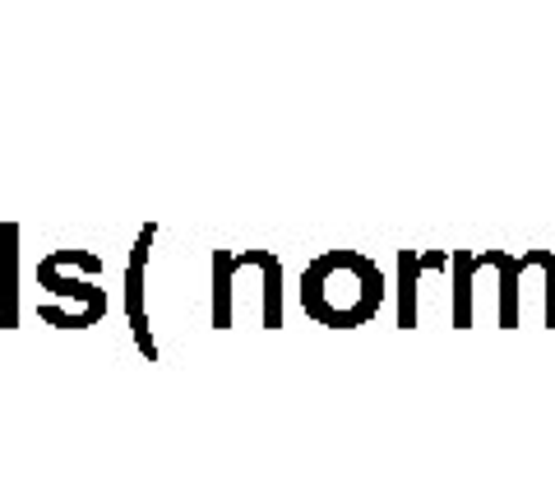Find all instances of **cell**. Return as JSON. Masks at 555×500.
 Here are the masks:
<instances>
[{"instance_id":"obj_7","label":"cell","mask_w":555,"mask_h":500,"mask_svg":"<svg viewBox=\"0 0 555 500\" xmlns=\"http://www.w3.org/2000/svg\"><path fill=\"white\" fill-rule=\"evenodd\" d=\"M214 297H208V324L214 330H232L236 324V251H214Z\"/></svg>"},{"instance_id":"obj_9","label":"cell","mask_w":555,"mask_h":500,"mask_svg":"<svg viewBox=\"0 0 555 500\" xmlns=\"http://www.w3.org/2000/svg\"><path fill=\"white\" fill-rule=\"evenodd\" d=\"M532 260L546 273V330H555V251H532Z\"/></svg>"},{"instance_id":"obj_3","label":"cell","mask_w":555,"mask_h":500,"mask_svg":"<svg viewBox=\"0 0 555 500\" xmlns=\"http://www.w3.org/2000/svg\"><path fill=\"white\" fill-rule=\"evenodd\" d=\"M158 241V222H144L130 246V265H126V320H130V338L144 361H158V338L149 324V251Z\"/></svg>"},{"instance_id":"obj_2","label":"cell","mask_w":555,"mask_h":500,"mask_svg":"<svg viewBox=\"0 0 555 500\" xmlns=\"http://www.w3.org/2000/svg\"><path fill=\"white\" fill-rule=\"evenodd\" d=\"M102 260L93 251H51L38 260V287H47V302L38 316L56 330H93L107 316V292L98 287Z\"/></svg>"},{"instance_id":"obj_5","label":"cell","mask_w":555,"mask_h":500,"mask_svg":"<svg viewBox=\"0 0 555 500\" xmlns=\"http://www.w3.org/2000/svg\"><path fill=\"white\" fill-rule=\"evenodd\" d=\"M0 330H20V222L0 228Z\"/></svg>"},{"instance_id":"obj_1","label":"cell","mask_w":555,"mask_h":500,"mask_svg":"<svg viewBox=\"0 0 555 500\" xmlns=\"http://www.w3.org/2000/svg\"><path fill=\"white\" fill-rule=\"evenodd\" d=\"M385 273L361 251H324L301 273V310L324 330H361L385 306Z\"/></svg>"},{"instance_id":"obj_6","label":"cell","mask_w":555,"mask_h":500,"mask_svg":"<svg viewBox=\"0 0 555 500\" xmlns=\"http://www.w3.org/2000/svg\"><path fill=\"white\" fill-rule=\"evenodd\" d=\"M473 265H477V273L481 269L500 273V330H518V279H524L518 255H509V251H473Z\"/></svg>"},{"instance_id":"obj_8","label":"cell","mask_w":555,"mask_h":500,"mask_svg":"<svg viewBox=\"0 0 555 500\" xmlns=\"http://www.w3.org/2000/svg\"><path fill=\"white\" fill-rule=\"evenodd\" d=\"M449 273H454V306H449V320H454V330H473V287H477L473 251H449Z\"/></svg>"},{"instance_id":"obj_4","label":"cell","mask_w":555,"mask_h":500,"mask_svg":"<svg viewBox=\"0 0 555 500\" xmlns=\"http://www.w3.org/2000/svg\"><path fill=\"white\" fill-rule=\"evenodd\" d=\"M430 269H449V251H398V330H416L422 320V279Z\"/></svg>"}]
</instances>
